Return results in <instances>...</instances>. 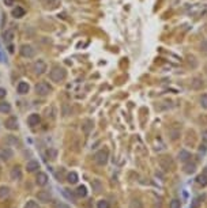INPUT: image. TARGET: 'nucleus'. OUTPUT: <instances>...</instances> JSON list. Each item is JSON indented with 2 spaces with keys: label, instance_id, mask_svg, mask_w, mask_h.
<instances>
[{
  "label": "nucleus",
  "instance_id": "21",
  "mask_svg": "<svg viewBox=\"0 0 207 208\" xmlns=\"http://www.w3.org/2000/svg\"><path fill=\"white\" fill-rule=\"evenodd\" d=\"M3 37H4V41H7V42H11L14 38V31L12 30H7L4 34H3Z\"/></svg>",
  "mask_w": 207,
  "mask_h": 208
},
{
  "label": "nucleus",
  "instance_id": "7",
  "mask_svg": "<svg viewBox=\"0 0 207 208\" xmlns=\"http://www.w3.org/2000/svg\"><path fill=\"white\" fill-rule=\"evenodd\" d=\"M12 157H14V151L10 147L0 148V159L2 160H10Z\"/></svg>",
  "mask_w": 207,
  "mask_h": 208
},
{
  "label": "nucleus",
  "instance_id": "26",
  "mask_svg": "<svg viewBox=\"0 0 207 208\" xmlns=\"http://www.w3.org/2000/svg\"><path fill=\"white\" fill-rule=\"evenodd\" d=\"M200 105H202V108L207 109V94H203L200 97Z\"/></svg>",
  "mask_w": 207,
  "mask_h": 208
},
{
  "label": "nucleus",
  "instance_id": "27",
  "mask_svg": "<svg viewBox=\"0 0 207 208\" xmlns=\"http://www.w3.org/2000/svg\"><path fill=\"white\" fill-rule=\"evenodd\" d=\"M188 158H189V154L187 151H181V152H180V159H181V160H187Z\"/></svg>",
  "mask_w": 207,
  "mask_h": 208
},
{
  "label": "nucleus",
  "instance_id": "17",
  "mask_svg": "<svg viewBox=\"0 0 207 208\" xmlns=\"http://www.w3.org/2000/svg\"><path fill=\"white\" fill-rule=\"evenodd\" d=\"M11 105L8 102H0V113H10Z\"/></svg>",
  "mask_w": 207,
  "mask_h": 208
},
{
  "label": "nucleus",
  "instance_id": "29",
  "mask_svg": "<svg viewBox=\"0 0 207 208\" xmlns=\"http://www.w3.org/2000/svg\"><path fill=\"white\" fill-rule=\"evenodd\" d=\"M170 208H180V201L179 200H172L170 201Z\"/></svg>",
  "mask_w": 207,
  "mask_h": 208
},
{
  "label": "nucleus",
  "instance_id": "5",
  "mask_svg": "<svg viewBox=\"0 0 207 208\" xmlns=\"http://www.w3.org/2000/svg\"><path fill=\"white\" fill-rule=\"evenodd\" d=\"M33 71L36 72L37 75H42V74H45V71H46V64H45V61H42V60H37L36 63L33 64Z\"/></svg>",
  "mask_w": 207,
  "mask_h": 208
},
{
  "label": "nucleus",
  "instance_id": "13",
  "mask_svg": "<svg viewBox=\"0 0 207 208\" xmlns=\"http://www.w3.org/2000/svg\"><path fill=\"white\" fill-rule=\"evenodd\" d=\"M11 180H14V181H19V180H22V171H21V169L18 167V166H15V167L11 170Z\"/></svg>",
  "mask_w": 207,
  "mask_h": 208
},
{
  "label": "nucleus",
  "instance_id": "34",
  "mask_svg": "<svg viewBox=\"0 0 207 208\" xmlns=\"http://www.w3.org/2000/svg\"><path fill=\"white\" fill-rule=\"evenodd\" d=\"M203 139L207 140V131H205V132H203Z\"/></svg>",
  "mask_w": 207,
  "mask_h": 208
},
{
  "label": "nucleus",
  "instance_id": "19",
  "mask_svg": "<svg viewBox=\"0 0 207 208\" xmlns=\"http://www.w3.org/2000/svg\"><path fill=\"white\" fill-rule=\"evenodd\" d=\"M10 195V189L8 186H0V199H5Z\"/></svg>",
  "mask_w": 207,
  "mask_h": 208
},
{
  "label": "nucleus",
  "instance_id": "6",
  "mask_svg": "<svg viewBox=\"0 0 207 208\" xmlns=\"http://www.w3.org/2000/svg\"><path fill=\"white\" fill-rule=\"evenodd\" d=\"M4 127L10 131H15L16 128H18V118L14 117V116L8 117V118L4 121Z\"/></svg>",
  "mask_w": 207,
  "mask_h": 208
},
{
  "label": "nucleus",
  "instance_id": "25",
  "mask_svg": "<svg viewBox=\"0 0 207 208\" xmlns=\"http://www.w3.org/2000/svg\"><path fill=\"white\" fill-rule=\"evenodd\" d=\"M25 208H40V207H38V204H37L34 200H29L27 203H26Z\"/></svg>",
  "mask_w": 207,
  "mask_h": 208
},
{
  "label": "nucleus",
  "instance_id": "12",
  "mask_svg": "<svg viewBox=\"0 0 207 208\" xmlns=\"http://www.w3.org/2000/svg\"><path fill=\"white\" fill-rule=\"evenodd\" d=\"M16 90H18L19 94H27L29 90H30V86L26 82H19L18 86H16Z\"/></svg>",
  "mask_w": 207,
  "mask_h": 208
},
{
  "label": "nucleus",
  "instance_id": "30",
  "mask_svg": "<svg viewBox=\"0 0 207 208\" xmlns=\"http://www.w3.org/2000/svg\"><path fill=\"white\" fill-rule=\"evenodd\" d=\"M5 94H7V91H5V89H2L0 87V99H3L5 97Z\"/></svg>",
  "mask_w": 207,
  "mask_h": 208
},
{
  "label": "nucleus",
  "instance_id": "14",
  "mask_svg": "<svg viewBox=\"0 0 207 208\" xmlns=\"http://www.w3.org/2000/svg\"><path fill=\"white\" fill-rule=\"evenodd\" d=\"M203 87V80L200 78H195V79H192V82H191V89H194V90H199V89H202Z\"/></svg>",
  "mask_w": 207,
  "mask_h": 208
},
{
  "label": "nucleus",
  "instance_id": "32",
  "mask_svg": "<svg viewBox=\"0 0 207 208\" xmlns=\"http://www.w3.org/2000/svg\"><path fill=\"white\" fill-rule=\"evenodd\" d=\"M198 206H199V200H195L194 206H192V208H198Z\"/></svg>",
  "mask_w": 207,
  "mask_h": 208
},
{
  "label": "nucleus",
  "instance_id": "3",
  "mask_svg": "<svg viewBox=\"0 0 207 208\" xmlns=\"http://www.w3.org/2000/svg\"><path fill=\"white\" fill-rule=\"evenodd\" d=\"M108 157H109L108 150H100L98 152H95L94 160L98 163V165H105V163L108 162Z\"/></svg>",
  "mask_w": 207,
  "mask_h": 208
},
{
  "label": "nucleus",
  "instance_id": "15",
  "mask_svg": "<svg viewBox=\"0 0 207 208\" xmlns=\"http://www.w3.org/2000/svg\"><path fill=\"white\" fill-rule=\"evenodd\" d=\"M42 3L48 8H56L60 4V0H42Z\"/></svg>",
  "mask_w": 207,
  "mask_h": 208
},
{
  "label": "nucleus",
  "instance_id": "31",
  "mask_svg": "<svg viewBox=\"0 0 207 208\" xmlns=\"http://www.w3.org/2000/svg\"><path fill=\"white\" fill-rule=\"evenodd\" d=\"M4 4L5 5H12L14 4V0H4Z\"/></svg>",
  "mask_w": 207,
  "mask_h": 208
},
{
  "label": "nucleus",
  "instance_id": "23",
  "mask_svg": "<svg viewBox=\"0 0 207 208\" xmlns=\"http://www.w3.org/2000/svg\"><path fill=\"white\" fill-rule=\"evenodd\" d=\"M200 52L207 56V40L202 41V44H200Z\"/></svg>",
  "mask_w": 207,
  "mask_h": 208
},
{
  "label": "nucleus",
  "instance_id": "9",
  "mask_svg": "<svg viewBox=\"0 0 207 208\" xmlns=\"http://www.w3.org/2000/svg\"><path fill=\"white\" fill-rule=\"evenodd\" d=\"M40 121H41V117H40V114H37V113H33V114H30V116L27 117V124L30 125V127H36V125H38Z\"/></svg>",
  "mask_w": 207,
  "mask_h": 208
},
{
  "label": "nucleus",
  "instance_id": "10",
  "mask_svg": "<svg viewBox=\"0 0 207 208\" xmlns=\"http://www.w3.org/2000/svg\"><path fill=\"white\" fill-rule=\"evenodd\" d=\"M36 182H37V185H40V186L46 185V184H48V175H46L45 173L40 171L38 174H37V177H36Z\"/></svg>",
  "mask_w": 207,
  "mask_h": 208
},
{
  "label": "nucleus",
  "instance_id": "22",
  "mask_svg": "<svg viewBox=\"0 0 207 208\" xmlns=\"http://www.w3.org/2000/svg\"><path fill=\"white\" fill-rule=\"evenodd\" d=\"M196 180H198V182H199L200 185H207V177H206L205 174L199 175V177H198Z\"/></svg>",
  "mask_w": 207,
  "mask_h": 208
},
{
  "label": "nucleus",
  "instance_id": "1",
  "mask_svg": "<svg viewBox=\"0 0 207 208\" xmlns=\"http://www.w3.org/2000/svg\"><path fill=\"white\" fill-rule=\"evenodd\" d=\"M66 76H67L66 69L60 68V67H53L52 71L49 72V78H51L53 82H57V83H59V82H63L64 79H66Z\"/></svg>",
  "mask_w": 207,
  "mask_h": 208
},
{
  "label": "nucleus",
  "instance_id": "20",
  "mask_svg": "<svg viewBox=\"0 0 207 208\" xmlns=\"http://www.w3.org/2000/svg\"><path fill=\"white\" fill-rule=\"evenodd\" d=\"M77 195L79 196V197H84V196L87 195L86 186H84V185H80V186H78V189H77Z\"/></svg>",
  "mask_w": 207,
  "mask_h": 208
},
{
  "label": "nucleus",
  "instance_id": "24",
  "mask_svg": "<svg viewBox=\"0 0 207 208\" xmlns=\"http://www.w3.org/2000/svg\"><path fill=\"white\" fill-rule=\"evenodd\" d=\"M97 207H98V208H109L110 206H109V201H106V200H100V201H98V204H97Z\"/></svg>",
  "mask_w": 207,
  "mask_h": 208
},
{
  "label": "nucleus",
  "instance_id": "11",
  "mask_svg": "<svg viewBox=\"0 0 207 208\" xmlns=\"http://www.w3.org/2000/svg\"><path fill=\"white\" fill-rule=\"evenodd\" d=\"M40 169V163L37 162V160H29L27 163H26V170L29 173H33L36 170H38Z\"/></svg>",
  "mask_w": 207,
  "mask_h": 208
},
{
  "label": "nucleus",
  "instance_id": "35",
  "mask_svg": "<svg viewBox=\"0 0 207 208\" xmlns=\"http://www.w3.org/2000/svg\"><path fill=\"white\" fill-rule=\"evenodd\" d=\"M57 208H68V207H67V206H64V204H60V206L57 207Z\"/></svg>",
  "mask_w": 207,
  "mask_h": 208
},
{
  "label": "nucleus",
  "instance_id": "28",
  "mask_svg": "<svg viewBox=\"0 0 207 208\" xmlns=\"http://www.w3.org/2000/svg\"><path fill=\"white\" fill-rule=\"evenodd\" d=\"M185 171L187 173H194L195 171V165H194V163H191V165H187L185 166Z\"/></svg>",
  "mask_w": 207,
  "mask_h": 208
},
{
  "label": "nucleus",
  "instance_id": "18",
  "mask_svg": "<svg viewBox=\"0 0 207 208\" xmlns=\"http://www.w3.org/2000/svg\"><path fill=\"white\" fill-rule=\"evenodd\" d=\"M67 181H68L70 184H77L78 182V174L77 173H70L68 175H67Z\"/></svg>",
  "mask_w": 207,
  "mask_h": 208
},
{
  "label": "nucleus",
  "instance_id": "33",
  "mask_svg": "<svg viewBox=\"0 0 207 208\" xmlns=\"http://www.w3.org/2000/svg\"><path fill=\"white\" fill-rule=\"evenodd\" d=\"M8 52H10V53H12V52H14V46L12 45L8 46Z\"/></svg>",
  "mask_w": 207,
  "mask_h": 208
},
{
  "label": "nucleus",
  "instance_id": "16",
  "mask_svg": "<svg viewBox=\"0 0 207 208\" xmlns=\"http://www.w3.org/2000/svg\"><path fill=\"white\" fill-rule=\"evenodd\" d=\"M25 15V10H23L22 7H16L12 10V16L14 18H22V16Z\"/></svg>",
  "mask_w": 207,
  "mask_h": 208
},
{
  "label": "nucleus",
  "instance_id": "8",
  "mask_svg": "<svg viewBox=\"0 0 207 208\" xmlns=\"http://www.w3.org/2000/svg\"><path fill=\"white\" fill-rule=\"evenodd\" d=\"M37 199H38V201H42V203H49L52 196L48 190H40V192L37 193Z\"/></svg>",
  "mask_w": 207,
  "mask_h": 208
},
{
  "label": "nucleus",
  "instance_id": "2",
  "mask_svg": "<svg viewBox=\"0 0 207 208\" xmlns=\"http://www.w3.org/2000/svg\"><path fill=\"white\" fill-rule=\"evenodd\" d=\"M36 93L41 97H45L49 93H52V86L49 83H46V82H40L36 86Z\"/></svg>",
  "mask_w": 207,
  "mask_h": 208
},
{
  "label": "nucleus",
  "instance_id": "4",
  "mask_svg": "<svg viewBox=\"0 0 207 208\" xmlns=\"http://www.w3.org/2000/svg\"><path fill=\"white\" fill-rule=\"evenodd\" d=\"M21 55L23 57H27V58H31L34 57V55H36V49L33 48L31 45H22L21 46Z\"/></svg>",
  "mask_w": 207,
  "mask_h": 208
}]
</instances>
